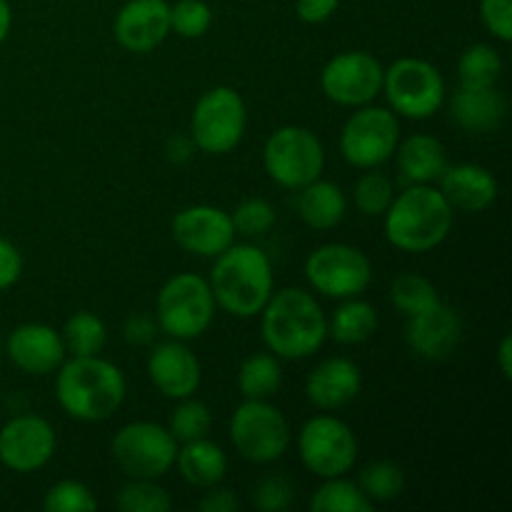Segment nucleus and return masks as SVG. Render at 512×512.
Listing matches in <instances>:
<instances>
[{"label":"nucleus","instance_id":"1","mask_svg":"<svg viewBox=\"0 0 512 512\" xmlns=\"http://www.w3.org/2000/svg\"><path fill=\"white\" fill-rule=\"evenodd\" d=\"M123 370L100 355L63 360L55 370V398L63 413L78 423H103L125 403Z\"/></svg>","mask_w":512,"mask_h":512},{"label":"nucleus","instance_id":"2","mask_svg":"<svg viewBox=\"0 0 512 512\" xmlns=\"http://www.w3.org/2000/svg\"><path fill=\"white\" fill-rule=\"evenodd\" d=\"M263 343L275 358L305 360L328 340V315L313 293L303 288H283L260 310Z\"/></svg>","mask_w":512,"mask_h":512},{"label":"nucleus","instance_id":"3","mask_svg":"<svg viewBox=\"0 0 512 512\" xmlns=\"http://www.w3.org/2000/svg\"><path fill=\"white\" fill-rule=\"evenodd\" d=\"M210 290L218 308L233 318H255L270 300L275 288L273 265L258 245H230L213 258Z\"/></svg>","mask_w":512,"mask_h":512},{"label":"nucleus","instance_id":"4","mask_svg":"<svg viewBox=\"0 0 512 512\" xmlns=\"http://www.w3.org/2000/svg\"><path fill=\"white\" fill-rule=\"evenodd\" d=\"M385 238L403 253H428L453 233L455 210L433 185H408L385 210Z\"/></svg>","mask_w":512,"mask_h":512},{"label":"nucleus","instance_id":"5","mask_svg":"<svg viewBox=\"0 0 512 512\" xmlns=\"http://www.w3.org/2000/svg\"><path fill=\"white\" fill-rule=\"evenodd\" d=\"M213 290L203 275L178 273L168 278L155 300V320L168 338L198 340L208 333L215 318Z\"/></svg>","mask_w":512,"mask_h":512},{"label":"nucleus","instance_id":"6","mask_svg":"<svg viewBox=\"0 0 512 512\" xmlns=\"http://www.w3.org/2000/svg\"><path fill=\"white\" fill-rule=\"evenodd\" d=\"M263 168L280 188L300 190L323 175L325 148L313 130L303 125H283L265 140Z\"/></svg>","mask_w":512,"mask_h":512},{"label":"nucleus","instance_id":"7","mask_svg":"<svg viewBox=\"0 0 512 512\" xmlns=\"http://www.w3.org/2000/svg\"><path fill=\"white\" fill-rule=\"evenodd\" d=\"M248 128V108L243 95L230 85H215L205 90L193 108L190 138L195 148L210 155H225L235 150Z\"/></svg>","mask_w":512,"mask_h":512},{"label":"nucleus","instance_id":"8","mask_svg":"<svg viewBox=\"0 0 512 512\" xmlns=\"http://www.w3.org/2000/svg\"><path fill=\"white\" fill-rule=\"evenodd\" d=\"M230 443L248 463H275L290 448L288 418L270 400H243L230 418Z\"/></svg>","mask_w":512,"mask_h":512},{"label":"nucleus","instance_id":"9","mask_svg":"<svg viewBox=\"0 0 512 512\" xmlns=\"http://www.w3.org/2000/svg\"><path fill=\"white\" fill-rule=\"evenodd\" d=\"M395 115L428 120L445 105V78L423 58H400L383 73V90Z\"/></svg>","mask_w":512,"mask_h":512},{"label":"nucleus","instance_id":"10","mask_svg":"<svg viewBox=\"0 0 512 512\" xmlns=\"http://www.w3.org/2000/svg\"><path fill=\"white\" fill-rule=\"evenodd\" d=\"M110 455L120 473H125L128 478L158 480L173 470L178 440L170 435L165 425L135 420V423L123 425L113 435Z\"/></svg>","mask_w":512,"mask_h":512},{"label":"nucleus","instance_id":"11","mask_svg":"<svg viewBox=\"0 0 512 512\" xmlns=\"http://www.w3.org/2000/svg\"><path fill=\"white\" fill-rule=\"evenodd\" d=\"M305 280L325 298H358L373 283V263L360 248L348 243H325L305 260Z\"/></svg>","mask_w":512,"mask_h":512},{"label":"nucleus","instance_id":"12","mask_svg":"<svg viewBox=\"0 0 512 512\" xmlns=\"http://www.w3.org/2000/svg\"><path fill=\"white\" fill-rule=\"evenodd\" d=\"M400 143V120L390 108L360 105L340 130V153L353 168H380L395 155Z\"/></svg>","mask_w":512,"mask_h":512},{"label":"nucleus","instance_id":"13","mask_svg":"<svg viewBox=\"0 0 512 512\" xmlns=\"http://www.w3.org/2000/svg\"><path fill=\"white\" fill-rule=\"evenodd\" d=\"M300 463L318 478H340L358 460V438L345 420L335 415H315L298 433Z\"/></svg>","mask_w":512,"mask_h":512},{"label":"nucleus","instance_id":"14","mask_svg":"<svg viewBox=\"0 0 512 512\" xmlns=\"http://www.w3.org/2000/svg\"><path fill=\"white\" fill-rule=\"evenodd\" d=\"M385 68L365 50H345L330 58L320 73L325 98L343 108H360L373 103L383 90Z\"/></svg>","mask_w":512,"mask_h":512},{"label":"nucleus","instance_id":"15","mask_svg":"<svg viewBox=\"0 0 512 512\" xmlns=\"http://www.w3.org/2000/svg\"><path fill=\"white\" fill-rule=\"evenodd\" d=\"M58 438L40 415H15L0 428V463L20 475L43 470L53 460Z\"/></svg>","mask_w":512,"mask_h":512},{"label":"nucleus","instance_id":"16","mask_svg":"<svg viewBox=\"0 0 512 512\" xmlns=\"http://www.w3.org/2000/svg\"><path fill=\"white\" fill-rule=\"evenodd\" d=\"M170 233L178 248L198 258H218L223 250L235 243V228L228 210L218 205H188L175 213Z\"/></svg>","mask_w":512,"mask_h":512},{"label":"nucleus","instance_id":"17","mask_svg":"<svg viewBox=\"0 0 512 512\" xmlns=\"http://www.w3.org/2000/svg\"><path fill=\"white\" fill-rule=\"evenodd\" d=\"M405 343L418 358L440 363L453 358L463 343V318L458 310L445 305L443 300L433 308L405 318Z\"/></svg>","mask_w":512,"mask_h":512},{"label":"nucleus","instance_id":"18","mask_svg":"<svg viewBox=\"0 0 512 512\" xmlns=\"http://www.w3.org/2000/svg\"><path fill=\"white\" fill-rule=\"evenodd\" d=\"M148 378L170 400H183L195 395L203 380L200 360L183 340L158 343L148 355Z\"/></svg>","mask_w":512,"mask_h":512},{"label":"nucleus","instance_id":"19","mask_svg":"<svg viewBox=\"0 0 512 512\" xmlns=\"http://www.w3.org/2000/svg\"><path fill=\"white\" fill-rule=\"evenodd\" d=\"M5 353H8L10 363L23 370L25 375L43 378L63 365L68 350H65L63 335L53 325L23 323L10 333Z\"/></svg>","mask_w":512,"mask_h":512},{"label":"nucleus","instance_id":"20","mask_svg":"<svg viewBox=\"0 0 512 512\" xmlns=\"http://www.w3.org/2000/svg\"><path fill=\"white\" fill-rule=\"evenodd\" d=\"M115 40L130 53H153L170 35L168 0H128L113 23Z\"/></svg>","mask_w":512,"mask_h":512},{"label":"nucleus","instance_id":"21","mask_svg":"<svg viewBox=\"0 0 512 512\" xmlns=\"http://www.w3.org/2000/svg\"><path fill=\"white\" fill-rule=\"evenodd\" d=\"M363 390V373L350 358H325L305 378V398L323 413L353 403Z\"/></svg>","mask_w":512,"mask_h":512},{"label":"nucleus","instance_id":"22","mask_svg":"<svg viewBox=\"0 0 512 512\" xmlns=\"http://www.w3.org/2000/svg\"><path fill=\"white\" fill-rule=\"evenodd\" d=\"M438 190L450 208L460 213H483L493 208L500 195L498 178L478 163L448 165L438 178Z\"/></svg>","mask_w":512,"mask_h":512},{"label":"nucleus","instance_id":"23","mask_svg":"<svg viewBox=\"0 0 512 512\" xmlns=\"http://www.w3.org/2000/svg\"><path fill=\"white\" fill-rule=\"evenodd\" d=\"M450 118L468 133H493L508 118V98L498 85L465 88L460 85L450 100Z\"/></svg>","mask_w":512,"mask_h":512},{"label":"nucleus","instance_id":"24","mask_svg":"<svg viewBox=\"0 0 512 512\" xmlns=\"http://www.w3.org/2000/svg\"><path fill=\"white\" fill-rule=\"evenodd\" d=\"M400 178L408 185H433L448 168V150L435 135L413 133L395 148Z\"/></svg>","mask_w":512,"mask_h":512},{"label":"nucleus","instance_id":"25","mask_svg":"<svg viewBox=\"0 0 512 512\" xmlns=\"http://www.w3.org/2000/svg\"><path fill=\"white\" fill-rule=\"evenodd\" d=\"M175 465L185 483L198 490H208L223 483L228 473V453L210 438H198L178 448Z\"/></svg>","mask_w":512,"mask_h":512},{"label":"nucleus","instance_id":"26","mask_svg":"<svg viewBox=\"0 0 512 512\" xmlns=\"http://www.w3.org/2000/svg\"><path fill=\"white\" fill-rule=\"evenodd\" d=\"M298 215L308 228L333 230L343 223L348 213V195L338 183L330 180H313L298 190Z\"/></svg>","mask_w":512,"mask_h":512},{"label":"nucleus","instance_id":"27","mask_svg":"<svg viewBox=\"0 0 512 512\" xmlns=\"http://www.w3.org/2000/svg\"><path fill=\"white\" fill-rule=\"evenodd\" d=\"M380 315L373 303L358 298H348L338 305L333 318L328 320V335L340 345H363L378 333Z\"/></svg>","mask_w":512,"mask_h":512},{"label":"nucleus","instance_id":"28","mask_svg":"<svg viewBox=\"0 0 512 512\" xmlns=\"http://www.w3.org/2000/svg\"><path fill=\"white\" fill-rule=\"evenodd\" d=\"M283 388V368L273 353H253L240 363L238 390L245 400H270Z\"/></svg>","mask_w":512,"mask_h":512},{"label":"nucleus","instance_id":"29","mask_svg":"<svg viewBox=\"0 0 512 512\" xmlns=\"http://www.w3.org/2000/svg\"><path fill=\"white\" fill-rule=\"evenodd\" d=\"M503 75V55L488 43H473L458 60V80L465 88H488L498 85Z\"/></svg>","mask_w":512,"mask_h":512},{"label":"nucleus","instance_id":"30","mask_svg":"<svg viewBox=\"0 0 512 512\" xmlns=\"http://www.w3.org/2000/svg\"><path fill=\"white\" fill-rule=\"evenodd\" d=\"M63 335L65 350L75 358L83 355H100L103 353L105 343H108V328L103 320L90 310H78L65 320V328L60 330Z\"/></svg>","mask_w":512,"mask_h":512},{"label":"nucleus","instance_id":"31","mask_svg":"<svg viewBox=\"0 0 512 512\" xmlns=\"http://www.w3.org/2000/svg\"><path fill=\"white\" fill-rule=\"evenodd\" d=\"M310 510L313 512H370L373 503L368 495L360 490L358 483L340 478H325L323 485L310 498Z\"/></svg>","mask_w":512,"mask_h":512},{"label":"nucleus","instance_id":"32","mask_svg":"<svg viewBox=\"0 0 512 512\" xmlns=\"http://www.w3.org/2000/svg\"><path fill=\"white\" fill-rule=\"evenodd\" d=\"M358 485L373 505L393 503L405 493L408 478H405V470L393 460H375L360 470Z\"/></svg>","mask_w":512,"mask_h":512},{"label":"nucleus","instance_id":"33","mask_svg":"<svg viewBox=\"0 0 512 512\" xmlns=\"http://www.w3.org/2000/svg\"><path fill=\"white\" fill-rule=\"evenodd\" d=\"M390 303L405 318H410V315H418L423 310L433 308L435 303H440V293L433 285V280H428L425 275L400 273L393 280V285H390Z\"/></svg>","mask_w":512,"mask_h":512},{"label":"nucleus","instance_id":"34","mask_svg":"<svg viewBox=\"0 0 512 512\" xmlns=\"http://www.w3.org/2000/svg\"><path fill=\"white\" fill-rule=\"evenodd\" d=\"M115 505L123 512H168L173 508V498L158 480L130 478L115 495Z\"/></svg>","mask_w":512,"mask_h":512},{"label":"nucleus","instance_id":"35","mask_svg":"<svg viewBox=\"0 0 512 512\" xmlns=\"http://www.w3.org/2000/svg\"><path fill=\"white\" fill-rule=\"evenodd\" d=\"M395 198V185L393 180L378 168H370L368 173L360 175L358 183L353 188V203L358 213L368 215V218H380L385 210L390 208Z\"/></svg>","mask_w":512,"mask_h":512},{"label":"nucleus","instance_id":"36","mask_svg":"<svg viewBox=\"0 0 512 512\" xmlns=\"http://www.w3.org/2000/svg\"><path fill=\"white\" fill-rule=\"evenodd\" d=\"M210 428H213V413L205 403L190 398H183L178 403V408L170 413L168 430L178 443H190V440L208 438Z\"/></svg>","mask_w":512,"mask_h":512},{"label":"nucleus","instance_id":"37","mask_svg":"<svg viewBox=\"0 0 512 512\" xmlns=\"http://www.w3.org/2000/svg\"><path fill=\"white\" fill-rule=\"evenodd\" d=\"M213 25V8L205 0H178L170 5V33L185 40H198Z\"/></svg>","mask_w":512,"mask_h":512},{"label":"nucleus","instance_id":"38","mask_svg":"<svg viewBox=\"0 0 512 512\" xmlns=\"http://www.w3.org/2000/svg\"><path fill=\"white\" fill-rule=\"evenodd\" d=\"M233 220L235 235H245V238H258L265 235L278 220L273 203H268L265 198H245L240 200L238 208L230 213Z\"/></svg>","mask_w":512,"mask_h":512},{"label":"nucleus","instance_id":"39","mask_svg":"<svg viewBox=\"0 0 512 512\" xmlns=\"http://www.w3.org/2000/svg\"><path fill=\"white\" fill-rule=\"evenodd\" d=\"M45 512H93L98 510L93 490L80 480H60L45 493Z\"/></svg>","mask_w":512,"mask_h":512},{"label":"nucleus","instance_id":"40","mask_svg":"<svg viewBox=\"0 0 512 512\" xmlns=\"http://www.w3.org/2000/svg\"><path fill=\"white\" fill-rule=\"evenodd\" d=\"M295 503V485L283 473H268L253 485V505L260 512H285Z\"/></svg>","mask_w":512,"mask_h":512},{"label":"nucleus","instance_id":"41","mask_svg":"<svg viewBox=\"0 0 512 512\" xmlns=\"http://www.w3.org/2000/svg\"><path fill=\"white\" fill-rule=\"evenodd\" d=\"M480 20L493 38L512 40V0H480Z\"/></svg>","mask_w":512,"mask_h":512},{"label":"nucleus","instance_id":"42","mask_svg":"<svg viewBox=\"0 0 512 512\" xmlns=\"http://www.w3.org/2000/svg\"><path fill=\"white\" fill-rule=\"evenodd\" d=\"M20 273H23V255L10 240L0 238V290L13 288Z\"/></svg>","mask_w":512,"mask_h":512},{"label":"nucleus","instance_id":"43","mask_svg":"<svg viewBox=\"0 0 512 512\" xmlns=\"http://www.w3.org/2000/svg\"><path fill=\"white\" fill-rule=\"evenodd\" d=\"M158 320H153L145 313H135L125 320L123 325V338L130 345H150L158 335Z\"/></svg>","mask_w":512,"mask_h":512},{"label":"nucleus","instance_id":"44","mask_svg":"<svg viewBox=\"0 0 512 512\" xmlns=\"http://www.w3.org/2000/svg\"><path fill=\"white\" fill-rule=\"evenodd\" d=\"M338 5L340 0H295V13L303 23L320 25L333 18Z\"/></svg>","mask_w":512,"mask_h":512},{"label":"nucleus","instance_id":"45","mask_svg":"<svg viewBox=\"0 0 512 512\" xmlns=\"http://www.w3.org/2000/svg\"><path fill=\"white\" fill-rule=\"evenodd\" d=\"M198 508L203 512H235V510H240V498L235 495V490L213 485V488L205 490V495L200 498Z\"/></svg>","mask_w":512,"mask_h":512},{"label":"nucleus","instance_id":"46","mask_svg":"<svg viewBox=\"0 0 512 512\" xmlns=\"http://www.w3.org/2000/svg\"><path fill=\"white\" fill-rule=\"evenodd\" d=\"M195 150L198 148H195V143L190 135H173V138L165 143V158L175 165H185L193 160Z\"/></svg>","mask_w":512,"mask_h":512},{"label":"nucleus","instance_id":"47","mask_svg":"<svg viewBox=\"0 0 512 512\" xmlns=\"http://www.w3.org/2000/svg\"><path fill=\"white\" fill-rule=\"evenodd\" d=\"M498 368L503 373L505 380L512 378V338L510 335H503L498 345Z\"/></svg>","mask_w":512,"mask_h":512},{"label":"nucleus","instance_id":"48","mask_svg":"<svg viewBox=\"0 0 512 512\" xmlns=\"http://www.w3.org/2000/svg\"><path fill=\"white\" fill-rule=\"evenodd\" d=\"M10 28H13V10H10L8 0H0V45L8 38Z\"/></svg>","mask_w":512,"mask_h":512},{"label":"nucleus","instance_id":"49","mask_svg":"<svg viewBox=\"0 0 512 512\" xmlns=\"http://www.w3.org/2000/svg\"><path fill=\"white\" fill-rule=\"evenodd\" d=\"M0 355H3V340H0Z\"/></svg>","mask_w":512,"mask_h":512}]
</instances>
